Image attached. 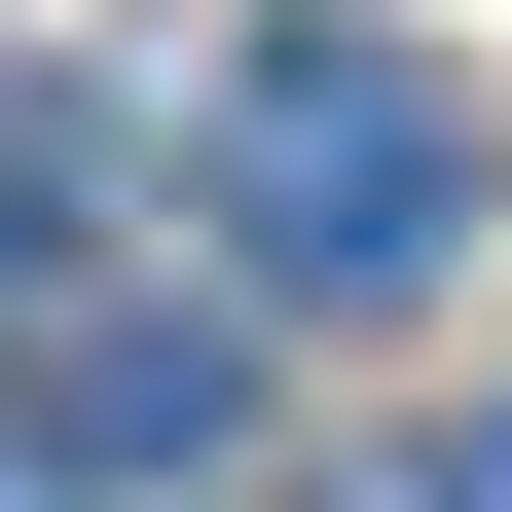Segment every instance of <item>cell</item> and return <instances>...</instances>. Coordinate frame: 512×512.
Returning <instances> with one entry per match:
<instances>
[{
  "label": "cell",
  "instance_id": "obj_3",
  "mask_svg": "<svg viewBox=\"0 0 512 512\" xmlns=\"http://www.w3.org/2000/svg\"><path fill=\"white\" fill-rule=\"evenodd\" d=\"M0 330H37V220H0Z\"/></svg>",
  "mask_w": 512,
  "mask_h": 512
},
{
  "label": "cell",
  "instance_id": "obj_2",
  "mask_svg": "<svg viewBox=\"0 0 512 512\" xmlns=\"http://www.w3.org/2000/svg\"><path fill=\"white\" fill-rule=\"evenodd\" d=\"M220 439H256V366H220V330H37L0 476H220Z\"/></svg>",
  "mask_w": 512,
  "mask_h": 512
},
{
  "label": "cell",
  "instance_id": "obj_1",
  "mask_svg": "<svg viewBox=\"0 0 512 512\" xmlns=\"http://www.w3.org/2000/svg\"><path fill=\"white\" fill-rule=\"evenodd\" d=\"M183 183H220L256 293H403V256L476 220V110H439L403 37H330V0H293V37H220V74H183Z\"/></svg>",
  "mask_w": 512,
  "mask_h": 512
}]
</instances>
